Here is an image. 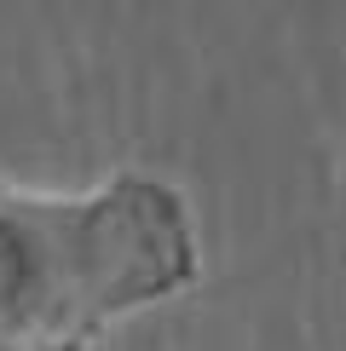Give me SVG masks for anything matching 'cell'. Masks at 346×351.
<instances>
[{"label":"cell","instance_id":"1","mask_svg":"<svg viewBox=\"0 0 346 351\" xmlns=\"http://www.w3.org/2000/svg\"><path fill=\"white\" fill-rule=\"evenodd\" d=\"M202 282V230L173 179L115 167L52 190L0 173V351H98Z\"/></svg>","mask_w":346,"mask_h":351}]
</instances>
